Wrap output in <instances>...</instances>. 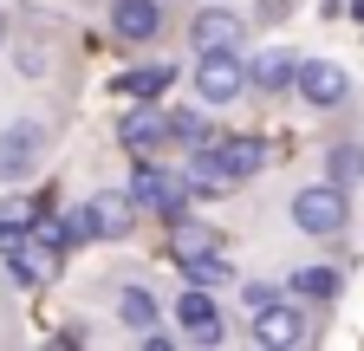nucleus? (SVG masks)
<instances>
[{
  "label": "nucleus",
  "instance_id": "nucleus-1",
  "mask_svg": "<svg viewBox=\"0 0 364 351\" xmlns=\"http://www.w3.org/2000/svg\"><path fill=\"white\" fill-rule=\"evenodd\" d=\"M345 222H351V208H345V189L338 183H312V189H299L293 195V228L299 234H345Z\"/></svg>",
  "mask_w": 364,
  "mask_h": 351
},
{
  "label": "nucleus",
  "instance_id": "nucleus-2",
  "mask_svg": "<svg viewBox=\"0 0 364 351\" xmlns=\"http://www.w3.org/2000/svg\"><path fill=\"white\" fill-rule=\"evenodd\" d=\"M130 195H136V208H150L156 222H176V215H189V189H182V183H176L169 169H156L150 156H136Z\"/></svg>",
  "mask_w": 364,
  "mask_h": 351
},
{
  "label": "nucleus",
  "instance_id": "nucleus-3",
  "mask_svg": "<svg viewBox=\"0 0 364 351\" xmlns=\"http://www.w3.org/2000/svg\"><path fill=\"white\" fill-rule=\"evenodd\" d=\"M196 92H202L208 111H215V104H235V98L247 92V65H241V53H202V59H196Z\"/></svg>",
  "mask_w": 364,
  "mask_h": 351
},
{
  "label": "nucleus",
  "instance_id": "nucleus-4",
  "mask_svg": "<svg viewBox=\"0 0 364 351\" xmlns=\"http://www.w3.org/2000/svg\"><path fill=\"white\" fill-rule=\"evenodd\" d=\"M176 130H169V111H156V98H136L124 117H117V144L130 156H156V144H169Z\"/></svg>",
  "mask_w": 364,
  "mask_h": 351
},
{
  "label": "nucleus",
  "instance_id": "nucleus-5",
  "mask_svg": "<svg viewBox=\"0 0 364 351\" xmlns=\"http://www.w3.org/2000/svg\"><path fill=\"white\" fill-rule=\"evenodd\" d=\"M293 92H299L312 111H338V104H351V78H345L332 59H299V72H293Z\"/></svg>",
  "mask_w": 364,
  "mask_h": 351
},
{
  "label": "nucleus",
  "instance_id": "nucleus-6",
  "mask_svg": "<svg viewBox=\"0 0 364 351\" xmlns=\"http://www.w3.org/2000/svg\"><path fill=\"white\" fill-rule=\"evenodd\" d=\"M46 156V130L39 124H7L0 130V183H26Z\"/></svg>",
  "mask_w": 364,
  "mask_h": 351
},
{
  "label": "nucleus",
  "instance_id": "nucleus-7",
  "mask_svg": "<svg viewBox=\"0 0 364 351\" xmlns=\"http://www.w3.org/2000/svg\"><path fill=\"white\" fill-rule=\"evenodd\" d=\"M169 313H176L182 338H196V345H221V332H228L221 325V306H215V286H189Z\"/></svg>",
  "mask_w": 364,
  "mask_h": 351
},
{
  "label": "nucleus",
  "instance_id": "nucleus-8",
  "mask_svg": "<svg viewBox=\"0 0 364 351\" xmlns=\"http://www.w3.org/2000/svg\"><path fill=\"white\" fill-rule=\"evenodd\" d=\"M136 215H144V208H136L130 189H105V195L85 202V222H91V234H98V241H124V234L136 228Z\"/></svg>",
  "mask_w": 364,
  "mask_h": 351
},
{
  "label": "nucleus",
  "instance_id": "nucleus-9",
  "mask_svg": "<svg viewBox=\"0 0 364 351\" xmlns=\"http://www.w3.org/2000/svg\"><path fill=\"white\" fill-rule=\"evenodd\" d=\"M241 39H247V20L228 14V7H202L189 20V46L196 53H241Z\"/></svg>",
  "mask_w": 364,
  "mask_h": 351
},
{
  "label": "nucleus",
  "instance_id": "nucleus-10",
  "mask_svg": "<svg viewBox=\"0 0 364 351\" xmlns=\"http://www.w3.org/2000/svg\"><path fill=\"white\" fill-rule=\"evenodd\" d=\"M111 33L124 46H150L163 33V0H111Z\"/></svg>",
  "mask_w": 364,
  "mask_h": 351
},
{
  "label": "nucleus",
  "instance_id": "nucleus-11",
  "mask_svg": "<svg viewBox=\"0 0 364 351\" xmlns=\"http://www.w3.org/2000/svg\"><path fill=\"white\" fill-rule=\"evenodd\" d=\"M299 338H306V306L293 299L254 306V345H299Z\"/></svg>",
  "mask_w": 364,
  "mask_h": 351
},
{
  "label": "nucleus",
  "instance_id": "nucleus-12",
  "mask_svg": "<svg viewBox=\"0 0 364 351\" xmlns=\"http://www.w3.org/2000/svg\"><path fill=\"white\" fill-rule=\"evenodd\" d=\"M208 150L221 156L228 183H247V176H260V163H267V144H260V137H215Z\"/></svg>",
  "mask_w": 364,
  "mask_h": 351
},
{
  "label": "nucleus",
  "instance_id": "nucleus-13",
  "mask_svg": "<svg viewBox=\"0 0 364 351\" xmlns=\"http://www.w3.org/2000/svg\"><path fill=\"white\" fill-rule=\"evenodd\" d=\"M169 234H163V254L176 260V267H182V260H202V254H215V234L202 228V222H189V215H176V222H163Z\"/></svg>",
  "mask_w": 364,
  "mask_h": 351
},
{
  "label": "nucleus",
  "instance_id": "nucleus-14",
  "mask_svg": "<svg viewBox=\"0 0 364 351\" xmlns=\"http://www.w3.org/2000/svg\"><path fill=\"white\" fill-rule=\"evenodd\" d=\"M7 267H14V280H20V286H46V280L59 274V247H46V241L33 234L20 254H7Z\"/></svg>",
  "mask_w": 364,
  "mask_h": 351
},
{
  "label": "nucleus",
  "instance_id": "nucleus-15",
  "mask_svg": "<svg viewBox=\"0 0 364 351\" xmlns=\"http://www.w3.org/2000/svg\"><path fill=\"white\" fill-rule=\"evenodd\" d=\"M169 85H176V65H163V59L156 65H130V72H117V98H130V104L136 98H163Z\"/></svg>",
  "mask_w": 364,
  "mask_h": 351
},
{
  "label": "nucleus",
  "instance_id": "nucleus-16",
  "mask_svg": "<svg viewBox=\"0 0 364 351\" xmlns=\"http://www.w3.org/2000/svg\"><path fill=\"white\" fill-rule=\"evenodd\" d=\"M293 72H299V59L293 53H260L254 65H247V85H254V92H287V85H293Z\"/></svg>",
  "mask_w": 364,
  "mask_h": 351
},
{
  "label": "nucleus",
  "instance_id": "nucleus-17",
  "mask_svg": "<svg viewBox=\"0 0 364 351\" xmlns=\"http://www.w3.org/2000/svg\"><path fill=\"white\" fill-rule=\"evenodd\" d=\"M117 319L144 338V332H156V319H163V306H156V293H144V286H124L117 293Z\"/></svg>",
  "mask_w": 364,
  "mask_h": 351
},
{
  "label": "nucleus",
  "instance_id": "nucleus-18",
  "mask_svg": "<svg viewBox=\"0 0 364 351\" xmlns=\"http://www.w3.org/2000/svg\"><path fill=\"white\" fill-rule=\"evenodd\" d=\"M293 299H338V267H299L293 274Z\"/></svg>",
  "mask_w": 364,
  "mask_h": 351
},
{
  "label": "nucleus",
  "instance_id": "nucleus-19",
  "mask_svg": "<svg viewBox=\"0 0 364 351\" xmlns=\"http://www.w3.org/2000/svg\"><path fill=\"white\" fill-rule=\"evenodd\" d=\"M189 189H208V195H215V189H228V169H221V156H215L208 144L189 156Z\"/></svg>",
  "mask_w": 364,
  "mask_h": 351
},
{
  "label": "nucleus",
  "instance_id": "nucleus-20",
  "mask_svg": "<svg viewBox=\"0 0 364 351\" xmlns=\"http://www.w3.org/2000/svg\"><path fill=\"white\" fill-rule=\"evenodd\" d=\"M182 274H189V286H228V280H235V267H228L221 254H202V260H182Z\"/></svg>",
  "mask_w": 364,
  "mask_h": 351
},
{
  "label": "nucleus",
  "instance_id": "nucleus-21",
  "mask_svg": "<svg viewBox=\"0 0 364 351\" xmlns=\"http://www.w3.org/2000/svg\"><path fill=\"white\" fill-rule=\"evenodd\" d=\"M332 183H338V189L364 183V144H338V150H332Z\"/></svg>",
  "mask_w": 364,
  "mask_h": 351
},
{
  "label": "nucleus",
  "instance_id": "nucleus-22",
  "mask_svg": "<svg viewBox=\"0 0 364 351\" xmlns=\"http://www.w3.org/2000/svg\"><path fill=\"white\" fill-rule=\"evenodd\" d=\"M169 130H176V137L189 144V150L215 144V130H208V117H202V111H176V117H169Z\"/></svg>",
  "mask_w": 364,
  "mask_h": 351
},
{
  "label": "nucleus",
  "instance_id": "nucleus-23",
  "mask_svg": "<svg viewBox=\"0 0 364 351\" xmlns=\"http://www.w3.org/2000/svg\"><path fill=\"white\" fill-rule=\"evenodd\" d=\"M280 299V286H267V280H247V306H273Z\"/></svg>",
  "mask_w": 364,
  "mask_h": 351
},
{
  "label": "nucleus",
  "instance_id": "nucleus-24",
  "mask_svg": "<svg viewBox=\"0 0 364 351\" xmlns=\"http://www.w3.org/2000/svg\"><path fill=\"white\" fill-rule=\"evenodd\" d=\"M0 39H7V20H0Z\"/></svg>",
  "mask_w": 364,
  "mask_h": 351
}]
</instances>
